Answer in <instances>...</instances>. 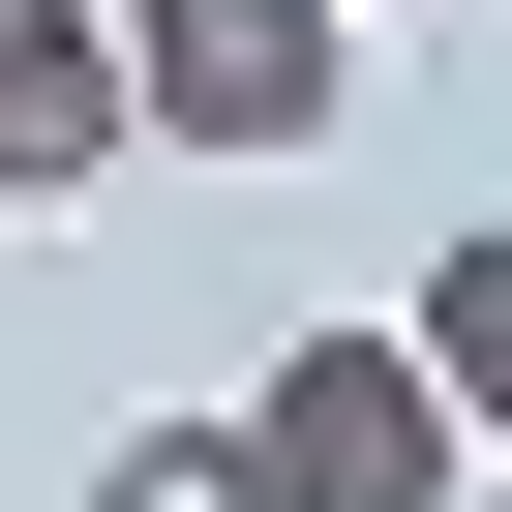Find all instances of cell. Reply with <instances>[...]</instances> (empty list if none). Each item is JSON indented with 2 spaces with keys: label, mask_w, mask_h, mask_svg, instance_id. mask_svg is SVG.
I'll return each instance as SVG.
<instances>
[{
  "label": "cell",
  "mask_w": 512,
  "mask_h": 512,
  "mask_svg": "<svg viewBox=\"0 0 512 512\" xmlns=\"http://www.w3.org/2000/svg\"><path fill=\"white\" fill-rule=\"evenodd\" d=\"M151 151V61H121V0H91V31H0V181H31V211H91Z\"/></svg>",
  "instance_id": "obj_3"
},
{
  "label": "cell",
  "mask_w": 512,
  "mask_h": 512,
  "mask_svg": "<svg viewBox=\"0 0 512 512\" xmlns=\"http://www.w3.org/2000/svg\"><path fill=\"white\" fill-rule=\"evenodd\" d=\"M241 422H272V512H452V482H482V392H452L422 332H272Z\"/></svg>",
  "instance_id": "obj_1"
},
{
  "label": "cell",
  "mask_w": 512,
  "mask_h": 512,
  "mask_svg": "<svg viewBox=\"0 0 512 512\" xmlns=\"http://www.w3.org/2000/svg\"><path fill=\"white\" fill-rule=\"evenodd\" d=\"M91 512H272V422H121Z\"/></svg>",
  "instance_id": "obj_5"
},
{
  "label": "cell",
  "mask_w": 512,
  "mask_h": 512,
  "mask_svg": "<svg viewBox=\"0 0 512 512\" xmlns=\"http://www.w3.org/2000/svg\"><path fill=\"white\" fill-rule=\"evenodd\" d=\"M0 31H91V0H0Z\"/></svg>",
  "instance_id": "obj_6"
},
{
  "label": "cell",
  "mask_w": 512,
  "mask_h": 512,
  "mask_svg": "<svg viewBox=\"0 0 512 512\" xmlns=\"http://www.w3.org/2000/svg\"><path fill=\"white\" fill-rule=\"evenodd\" d=\"M121 61H151V151L272 181V151H332V91H362V0H121Z\"/></svg>",
  "instance_id": "obj_2"
},
{
  "label": "cell",
  "mask_w": 512,
  "mask_h": 512,
  "mask_svg": "<svg viewBox=\"0 0 512 512\" xmlns=\"http://www.w3.org/2000/svg\"><path fill=\"white\" fill-rule=\"evenodd\" d=\"M422 362H452V392H482V452H512V211H482V241H422Z\"/></svg>",
  "instance_id": "obj_4"
},
{
  "label": "cell",
  "mask_w": 512,
  "mask_h": 512,
  "mask_svg": "<svg viewBox=\"0 0 512 512\" xmlns=\"http://www.w3.org/2000/svg\"><path fill=\"white\" fill-rule=\"evenodd\" d=\"M392 31H422V0H392Z\"/></svg>",
  "instance_id": "obj_8"
},
{
  "label": "cell",
  "mask_w": 512,
  "mask_h": 512,
  "mask_svg": "<svg viewBox=\"0 0 512 512\" xmlns=\"http://www.w3.org/2000/svg\"><path fill=\"white\" fill-rule=\"evenodd\" d=\"M0 241H31V181H0Z\"/></svg>",
  "instance_id": "obj_7"
}]
</instances>
